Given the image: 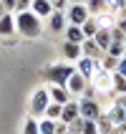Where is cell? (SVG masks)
<instances>
[{"label":"cell","instance_id":"6da1fadb","mask_svg":"<svg viewBox=\"0 0 126 134\" xmlns=\"http://www.w3.org/2000/svg\"><path fill=\"white\" fill-rule=\"evenodd\" d=\"M15 33H20L25 38H38L43 33V25H40V18L35 13H30L28 10H23V13H15Z\"/></svg>","mask_w":126,"mask_h":134},{"label":"cell","instance_id":"7a4b0ae2","mask_svg":"<svg viewBox=\"0 0 126 134\" xmlns=\"http://www.w3.org/2000/svg\"><path fill=\"white\" fill-rule=\"evenodd\" d=\"M76 74V68L71 66V63H51V66H45L43 71V79L51 86H66L68 79Z\"/></svg>","mask_w":126,"mask_h":134},{"label":"cell","instance_id":"3957f363","mask_svg":"<svg viewBox=\"0 0 126 134\" xmlns=\"http://www.w3.org/2000/svg\"><path fill=\"white\" fill-rule=\"evenodd\" d=\"M111 79H113L111 71H106V68L98 66L96 74L88 79V86H91L93 91H98V94H109V96H113V91H111Z\"/></svg>","mask_w":126,"mask_h":134},{"label":"cell","instance_id":"277c9868","mask_svg":"<svg viewBox=\"0 0 126 134\" xmlns=\"http://www.w3.org/2000/svg\"><path fill=\"white\" fill-rule=\"evenodd\" d=\"M48 104H51V96H48V89H35L33 94H30V116H35V119H40L45 114V109H48Z\"/></svg>","mask_w":126,"mask_h":134},{"label":"cell","instance_id":"5b68a950","mask_svg":"<svg viewBox=\"0 0 126 134\" xmlns=\"http://www.w3.org/2000/svg\"><path fill=\"white\" fill-rule=\"evenodd\" d=\"M63 13H66L68 25H83V23L91 18V13H88V8H86V3H71V8H66Z\"/></svg>","mask_w":126,"mask_h":134},{"label":"cell","instance_id":"8992f818","mask_svg":"<svg viewBox=\"0 0 126 134\" xmlns=\"http://www.w3.org/2000/svg\"><path fill=\"white\" fill-rule=\"evenodd\" d=\"M78 114H81L83 119L96 121L104 111H101V106H98V101H96V99H81V101H78Z\"/></svg>","mask_w":126,"mask_h":134},{"label":"cell","instance_id":"52a82bcc","mask_svg":"<svg viewBox=\"0 0 126 134\" xmlns=\"http://www.w3.org/2000/svg\"><path fill=\"white\" fill-rule=\"evenodd\" d=\"M96 68H98V61H93V58H86V56H81V58L76 61V71L88 81L91 76L96 74Z\"/></svg>","mask_w":126,"mask_h":134},{"label":"cell","instance_id":"ba28073f","mask_svg":"<svg viewBox=\"0 0 126 134\" xmlns=\"http://www.w3.org/2000/svg\"><path fill=\"white\" fill-rule=\"evenodd\" d=\"M81 53L86 56V58H93V61H101V58H104V51L96 46L93 38H86V41L81 43Z\"/></svg>","mask_w":126,"mask_h":134},{"label":"cell","instance_id":"9c48e42d","mask_svg":"<svg viewBox=\"0 0 126 134\" xmlns=\"http://www.w3.org/2000/svg\"><path fill=\"white\" fill-rule=\"evenodd\" d=\"M48 96H51L53 104H61V106L68 104V101L73 99V96H71V91H68L66 86H51V89H48Z\"/></svg>","mask_w":126,"mask_h":134},{"label":"cell","instance_id":"30bf717a","mask_svg":"<svg viewBox=\"0 0 126 134\" xmlns=\"http://www.w3.org/2000/svg\"><path fill=\"white\" fill-rule=\"evenodd\" d=\"M68 20H66V13L63 10H53L51 18H48V28H51V33H61V30H66Z\"/></svg>","mask_w":126,"mask_h":134},{"label":"cell","instance_id":"8fae6325","mask_svg":"<svg viewBox=\"0 0 126 134\" xmlns=\"http://www.w3.org/2000/svg\"><path fill=\"white\" fill-rule=\"evenodd\" d=\"M86 86H88V81H86V79H83L78 71H76V74L68 79V83H66V89L71 91V96H76V94H83V91H86Z\"/></svg>","mask_w":126,"mask_h":134},{"label":"cell","instance_id":"7c38bea8","mask_svg":"<svg viewBox=\"0 0 126 134\" xmlns=\"http://www.w3.org/2000/svg\"><path fill=\"white\" fill-rule=\"evenodd\" d=\"M76 116H81V114H78V101H76V99H71L68 104H63V111H61V119H58V121L71 124Z\"/></svg>","mask_w":126,"mask_h":134},{"label":"cell","instance_id":"4fadbf2b","mask_svg":"<svg viewBox=\"0 0 126 134\" xmlns=\"http://www.w3.org/2000/svg\"><path fill=\"white\" fill-rule=\"evenodd\" d=\"M30 13H35L38 18L43 20V18H51L53 8H51V3H48V0H30Z\"/></svg>","mask_w":126,"mask_h":134},{"label":"cell","instance_id":"5bb4252c","mask_svg":"<svg viewBox=\"0 0 126 134\" xmlns=\"http://www.w3.org/2000/svg\"><path fill=\"white\" fill-rule=\"evenodd\" d=\"M13 33H15V15L13 13L0 15V38H8Z\"/></svg>","mask_w":126,"mask_h":134},{"label":"cell","instance_id":"9a60e30c","mask_svg":"<svg viewBox=\"0 0 126 134\" xmlns=\"http://www.w3.org/2000/svg\"><path fill=\"white\" fill-rule=\"evenodd\" d=\"M106 116L111 119V124H113V127H121V124L126 121V109H121V106L111 104V109L106 111Z\"/></svg>","mask_w":126,"mask_h":134},{"label":"cell","instance_id":"2e32d148","mask_svg":"<svg viewBox=\"0 0 126 134\" xmlns=\"http://www.w3.org/2000/svg\"><path fill=\"white\" fill-rule=\"evenodd\" d=\"M66 41L68 43H83L86 36H83L81 25H66Z\"/></svg>","mask_w":126,"mask_h":134},{"label":"cell","instance_id":"e0dca14e","mask_svg":"<svg viewBox=\"0 0 126 134\" xmlns=\"http://www.w3.org/2000/svg\"><path fill=\"white\" fill-rule=\"evenodd\" d=\"M93 41H96V46L106 53V48H109V43H111V28H98V33L93 36Z\"/></svg>","mask_w":126,"mask_h":134},{"label":"cell","instance_id":"ac0fdd59","mask_svg":"<svg viewBox=\"0 0 126 134\" xmlns=\"http://www.w3.org/2000/svg\"><path fill=\"white\" fill-rule=\"evenodd\" d=\"M63 56H66L68 61H78L83 56L81 53V43H68L66 41V43H63Z\"/></svg>","mask_w":126,"mask_h":134},{"label":"cell","instance_id":"d6986e66","mask_svg":"<svg viewBox=\"0 0 126 134\" xmlns=\"http://www.w3.org/2000/svg\"><path fill=\"white\" fill-rule=\"evenodd\" d=\"M111 91H113V96H116V94H126V79H124V76L113 74V79H111Z\"/></svg>","mask_w":126,"mask_h":134},{"label":"cell","instance_id":"ffe728a7","mask_svg":"<svg viewBox=\"0 0 126 134\" xmlns=\"http://www.w3.org/2000/svg\"><path fill=\"white\" fill-rule=\"evenodd\" d=\"M81 30H83V36H86V38H93V36L98 33V23H96V18L91 15L88 20H86V23L81 25Z\"/></svg>","mask_w":126,"mask_h":134},{"label":"cell","instance_id":"44dd1931","mask_svg":"<svg viewBox=\"0 0 126 134\" xmlns=\"http://www.w3.org/2000/svg\"><path fill=\"white\" fill-rule=\"evenodd\" d=\"M98 66L113 74V71H116V66H119V58H116V56H109V53H104V58L98 61Z\"/></svg>","mask_w":126,"mask_h":134},{"label":"cell","instance_id":"7402d4cb","mask_svg":"<svg viewBox=\"0 0 126 134\" xmlns=\"http://www.w3.org/2000/svg\"><path fill=\"white\" fill-rule=\"evenodd\" d=\"M124 43H126V41H113V38H111V43H109L106 53H109V56H116V58H121V56H124Z\"/></svg>","mask_w":126,"mask_h":134},{"label":"cell","instance_id":"603a6c76","mask_svg":"<svg viewBox=\"0 0 126 134\" xmlns=\"http://www.w3.org/2000/svg\"><path fill=\"white\" fill-rule=\"evenodd\" d=\"M61 111H63V106H61V104H53V101H51L43 116H45V119H51V121H58V119H61Z\"/></svg>","mask_w":126,"mask_h":134},{"label":"cell","instance_id":"cb8c5ba5","mask_svg":"<svg viewBox=\"0 0 126 134\" xmlns=\"http://www.w3.org/2000/svg\"><path fill=\"white\" fill-rule=\"evenodd\" d=\"M96 127H98V134H109V132L113 129V124H111V119L106 116V111H104V114H101V116L96 119Z\"/></svg>","mask_w":126,"mask_h":134},{"label":"cell","instance_id":"d4e9b609","mask_svg":"<svg viewBox=\"0 0 126 134\" xmlns=\"http://www.w3.org/2000/svg\"><path fill=\"white\" fill-rule=\"evenodd\" d=\"M38 129H40V134H56V121L40 116V119H38Z\"/></svg>","mask_w":126,"mask_h":134},{"label":"cell","instance_id":"484cf974","mask_svg":"<svg viewBox=\"0 0 126 134\" xmlns=\"http://www.w3.org/2000/svg\"><path fill=\"white\" fill-rule=\"evenodd\" d=\"M23 134H40V129H38V119H35V116H28V119H25Z\"/></svg>","mask_w":126,"mask_h":134},{"label":"cell","instance_id":"4316f807","mask_svg":"<svg viewBox=\"0 0 126 134\" xmlns=\"http://www.w3.org/2000/svg\"><path fill=\"white\" fill-rule=\"evenodd\" d=\"M83 121H86L83 116H76V119L71 121V124H68V132H71V134H81V129H83Z\"/></svg>","mask_w":126,"mask_h":134},{"label":"cell","instance_id":"83f0119b","mask_svg":"<svg viewBox=\"0 0 126 134\" xmlns=\"http://www.w3.org/2000/svg\"><path fill=\"white\" fill-rule=\"evenodd\" d=\"M81 134H98V127H96V121L86 119V121H83V129H81Z\"/></svg>","mask_w":126,"mask_h":134},{"label":"cell","instance_id":"f1b7e54d","mask_svg":"<svg viewBox=\"0 0 126 134\" xmlns=\"http://www.w3.org/2000/svg\"><path fill=\"white\" fill-rule=\"evenodd\" d=\"M113 74H119V76H124V79H126V56H121V58H119V66H116Z\"/></svg>","mask_w":126,"mask_h":134},{"label":"cell","instance_id":"f546056e","mask_svg":"<svg viewBox=\"0 0 126 134\" xmlns=\"http://www.w3.org/2000/svg\"><path fill=\"white\" fill-rule=\"evenodd\" d=\"M48 3H51L53 10H66L68 8V0H48Z\"/></svg>","mask_w":126,"mask_h":134},{"label":"cell","instance_id":"4dcf8cb0","mask_svg":"<svg viewBox=\"0 0 126 134\" xmlns=\"http://www.w3.org/2000/svg\"><path fill=\"white\" fill-rule=\"evenodd\" d=\"M15 3L18 0H0V5L5 8V13H15Z\"/></svg>","mask_w":126,"mask_h":134},{"label":"cell","instance_id":"1f68e13d","mask_svg":"<svg viewBox=\"0 0 126 134\" xmlns=\"http://www.w3.org/2000/svg\"><path fill=\"white\" fill-rule=\"evenodd\" d=\"M30 8V0H18L15 3V13H23V10H28Z\"/></svg>","mask_w":126,"mask_h":134},{"label":"cell","instance_id":"d6a6232c","mask_svg":"<svg viewBox=\"0 0 126 134\" xmlns=\"http://www.w3.org/2000/svg\"><path fill=\"white\" fill-rule=\"evenodd\" d=\"M113 104L121 106V109H126V94H116V96H113Z\"/></svg>","mask_w":126,"mask_h":134},{"label":"cell","instance_id":"836d02e7","mask_svg":"<svg viewBox=\"0 0 126 134\" xmlns=\"http://www.w3.org/2000/svg\"><path fill=\"white\" fill-rule=\"evenodd\" d=\"M68 132V124H63V121H56V134H66Z\"/></svg>","mask_w":126,"mask_h":134},{"label":"cell","instance_id":"e575fe53","mask_svg":"<svg viewBox=\"0 0 126 134\" xmlns=\"http://www.w3.org/2000/svg\"><path fill=\"white\" fill-rule=\"evenodd\" d=\"M113 28H119L121 33H124V36H126V18H119V20H116V25H113Z\"/></svg>","mask_w":126,"mask_h":134},{"label":"cell","instance_id":"d590c367","mask_svg":"<svg viewBox=\"0 0 126 134\" xmlns=\"http://www.w3.org/2000/svg\"><path fill=\"white\" fill-rule=\"evenodd\" d=\"M109 134H124V132H121L119 127H113V129H111V132H109Z\"/></svg>","mask_w":126,"mask_h":134},{"label":"cell","instance_id":"8d00e7d4","mask_svg":"<svg viewBox=\"0 0 126 134\" xmlns=\"http://www.w3.org/2000/svg\"><path fill=\"white\" fill-rule=\"evenodd\" d=\"M119 15H121V18H126V8H121V13H119Z\"/></svg>","mask_w":126,"mask_h":134},{"label":"cell","instance_id":"74e56055","mask_svg":"<svg viewBox=\"0 0 126 134\" xmlns=\"http://www.w3.org/2000/svg\"><path fill=\"white\" fill-rule=\"evenodd\" d=\"M119 129H121V132H124V134H126V121H124V124H121V127H119Z\"/></svg>","mask_w":126,"mask_h":134},{"label":"cell","instance_id":"f35d334b","mask_svg":"<svg viewBox=\"0 0 126 134\" xmlns=\"http://www.w3.org/2000/svg\"><path fill=\"white\" fill-rule=\"evenodd\" d=\"M124 56H126V43H124Z\"/></svg>","mask_w":126,"mask_h":134},{"label":"cell","instance_id":"ab89813d","mask_svg":"<svg viewBox=\"0 0 126 134\" xmlns=\"http://www.w3.org/2000/svg\"><path fill=\"white\" fill-rule=\"evenodd\" d=\"M124 8H126V0H124Z\"/></svg>","mask_w":126,"mask_h":134},{"label":"cell","instance_id":"60d3db41","mask_svg":"<svg viewBox=\"0 0 126 134\" xmlns=\"http://www.w3.org/2000/svg\"><path fill=\"white\" fill-rule=\"evenodd\" d=\"M66 134H71V132H66Z\"/></svg>","mask_w":126,"mask_h":134}]
</instances>
